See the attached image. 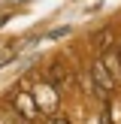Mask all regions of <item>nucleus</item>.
<instances>
[{"mask_svg": "<svg viewBox=\"0 0 121 124\" xmlns=\"http://www.w3.org/2000/svg\"><path fill=\"white\" fill-rule=\"evenodd\" d=\"M12 106H15V112L21 115V118H27V121H33L36 118V100L27 94V91H15V97H12Z\"/></svg>", "mask_w": 121, "mask_h": 124, "instance_id": "nucleus-1", "label": "nucleus"}, {"mask_svg": "<svg viewBox=\"0 0 121 124\" xmlns=\"http://www.w3.org/2000/svg\"><path fill=\"white\" fill-rule=\"evenodd\" d=\"M112 88H115V76L106 70V64H103V61L94 64V91H97L100 97H106Z\"/></svg>", "mask_w": 121, "mask_h": 124, "instance_id": "nucleus-2", "label": "nucleus"}, {"mask_svg": "<svg viewBox=\"0 0 121 124\" xmlns=\"http://www.w3.org/2000/svg\"><path fill=\"white\" fill-rule=\"evenodd\" d=\"M33 100H36V109H52L58 97H54V91L48 88V85H39V88H36V94H33Z\"/></svg>", "mask_w": 121, "mask_h": 124, "instance_id": "nucleus-3", "label": "nucleus"}, {"mask_svg": "<svg viewBox=\"0 0 121 124\" xmlns=\"http://www.w3.org/2000/svg\"><path fill=\"white\" fill-rule=\"evenodd\" d=\"M45 124H70V121H67L64 115H48V118H45Z\"/></svg>", "mask_w": 121, "mask_h": 124, "instance_id": "nucleus-4", "label": "nucleus"}, {"mask_svg": "<svg viewBox=\"0 0 121 124\" xmlns=\"http://www.w3.org/2000/svg\"><path fill=\"white\" fill-rule=\"evenodd\" d=\"M118 64H121V48H118Z\"/></svg>", "mask_w": 121, "mask_h": 124, "instance_id": "nucleus-5", "label": "nucleus"}]
</instances>
